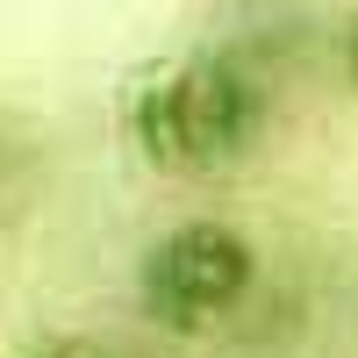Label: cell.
Instances as JSON below:
<instances>
[{"mask_svg":"<svg viewBox=\"0 0 358 358\" xmlns=\"http://www.w3.org/2000/svg\"><path fill=\"white\" fill-rule=\"evenodd\" d=\"M265 129V86L222 50H187L143 72L129 94V136L158 172H222Z\"/></svg>","mask_w":358,"mask_h":358,"instance_id":"6da1fadb","label":"cell"},{"mask_svg":"<svg viewBox=\"0 0 358 358\" xmlns=\"http://www.w3.org/2000/svg\"><path fill=\"white\" fill-rule=\"evenodd\" d=\"M258 280V251L236 236L229 222H179L165 229L151 251H143V273H136V301L143 315L172 337H194L208 322H222L236 301L251 294Z\"/></svg>","mask_w":358,"mask_h":358,"instance_id":"7a4b0ae2","label":"cell"},{"mask_svg":"<svg viewBox=\"0 0 358 358\" xmlns=\"http://www.w3.org/2000/svg\"><path fill=\"white\" fill-rule=\"evenodd\" d=\"M344 79H351V86H358V15H351V22H344Z\"/></svg>","mask_w":358,"mask_h":358,"instance_id":"3957f363","label":"cell"},{"mask_svg":"<svg viewBox=\"0 0 358 358\" xmlns=\"http://www.w3.org/2000/svg\"><path fill=\"white\" fill-rule=\"evenodd\" d=\"M43 358H86V351H43Z\"/></svg>","mask_w":358,"mask_h":358,"instance_id":"277c9868","label":"cell"}]
</instances>
